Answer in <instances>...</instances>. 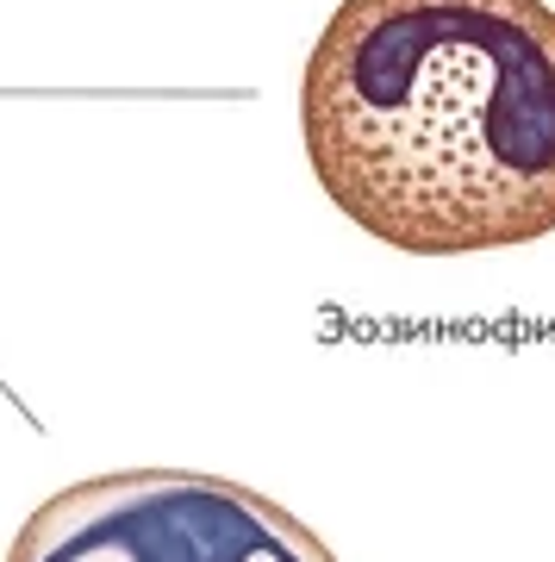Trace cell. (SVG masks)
I'll use <instances>...</instances> for the list:
<instances>
[{
  "label": "cell",
  "mask_w": 555,
  "mask_h": 562,
  "mask_svg": "<svg viewBox=\"0 0 555 562\" xmlns=\"http://www.w3.org/2000/svg\"><path fill=\"white\" fill-rule=\"evenodd\" d=\"M7 562H338L281 501L206 469H113L25 513Z\"/></svg>",
  "instance_id": "7a4b0ae2"
},
{
  "label": "cell",
  "mask_w": 555,
  "mask_h": 562,
  "mask_svg": "<svg viewBox=\"0 0 555 562\" xmlns=\"http://www.w3.org/2000/svg\"><path fill=\"white\" fill-rule=\"evenodd\" d=\"M325 201L406 257L555 232L550 0H338L299 69Z\"/></svg>",
  "instance_id": "6da1fadb"
}]
</instances>
